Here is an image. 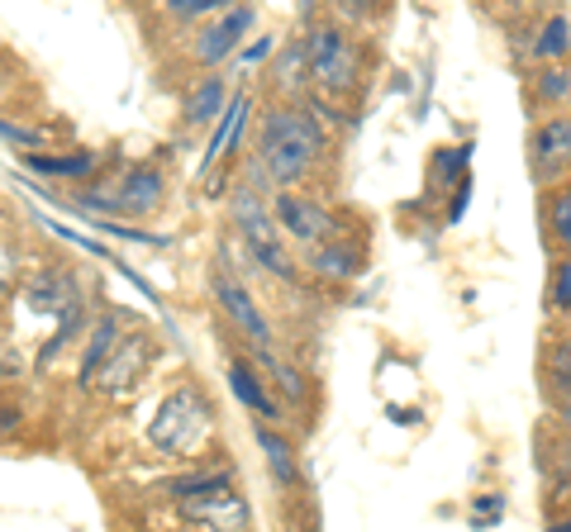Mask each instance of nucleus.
I'll return each instance as SVG.
<instances>
[{
	"label": "nucleus",
	"instance_id": "obj_12",
	"mask_svg": "<svg viewBox=\"0 0 571 532\" xmlns=\"http://www.w3.org/2000/svg\"><path fill=\"white\" fill-rule=\"evenodd\" d=\"M115 347H120V319H101L91 333V343H86V357H82V371H76V380L91 385V376L101 371L110 357H115Z\"/></svg>",
	"mask_w": 571,
	"mask_h": 532
},
{
	"label": "nucleus",
	"instance_id": "obj_6",
	"mask_svg": "<svg viewBox=\"0 0 571 532\" xmlns=\"http://www.w3.org/2000/svg\"><path fill=\"white\" fill-rule=\"evenodd\" d=\"M252 20H258L252 6H233V10L219 14V20H210V29L196 39V62H225L238 48V39L252 29Z\"/></svg>",
	"mask_w": 571,
	"mask_h": 532
},
{
	"label": "nucleus",
	"instance_id": "obj_17",
	"mask_svg": "<svg viewBox=\"0 0 571 532\" xmlns=\"http://www.w3.org/2000/svg\"><path fill=\"white\" fill-rule=\"evenodd\" d=\"M219 490H229V471H196V476H181V480H172L167 494L172 499H205V494H219Z\"/></svg>",
	"mask_w": 571,
	"mask_h": 532
},
{
	"label": "nucleus",
	"instance_id": "obj_22",
	"mask_svg": "<svg viewBox=\"0 0 571 532\" xmlns=\"http://www.w3.org/2000/svg\"><path fill=\"white\" fill-rule=\"evenodd\" d=\"M548 371H552V385H558L562 395H571V343H558V347H552Z\"/></svg>",
	"mask_w": 571,
	"mask_h": 532
},
{
	"label": "nucleus",
	"instance_id": "obj_1",
	"mask_svg": "<svg viewBox=\"0 0 571 532\" xmlns=\"http://www.w3.org/2000/svg\"><path fill=\"white\" fill-rule=\"evenodd\" d=\"M320 153H324V128L314 124L310 115H295V109H272V115L262 119L258 157H262L267 176H272L281 190L295 186Z\"/></svg>",
	"mask_w": 571,
	"mask_h": 532
},
{
	"label": "nucleus",
	"instance_id": "obj_23",
	"mask_svg": "<svg viewBox=\"0 0 571 532\" xmlns=\"http://www.w3.org/2000/svg\"><path fill=\"white\" fill-rule=\"evenodd\" d=\"M538 95H543V101H567V95H571V76L562 67H548L543 76H538Z\"/></svg>",
	"mask_w": 571,
	"mask_h": 532
},
{
	"label": "nucleus",
	"instance_id": "obj_16",
	"mask_svg": "<svg viewBox=\"0 0 571 532\" xmlns=\"http://www.w3.org/2000/svg\"><path fill=\"white\" fill-rule=\"evenodd\" d=\"M258 447L267 451V466H272V480H277V486H291V480H295V457H291V447H286L281 432L258 428Z\"/></svg>",
	"mask_w": 571,
	"mask_h": 532
},
{
	"label": "nucleus",
	"instance_id": "obj_14",
	"mask_svg": "<svg viewBox=\"0 0 571 532\" xmlns=\"http://www.w3.org/2000/svg\"><path fill=\"white\" fill-rule=\"evenodd\" d=\"M567 157H571V119H548L533 134V163L552 167V163H567Z\"/></svg>",
	"mask_w": 571,
	"mask_h": 532
},
{
	"label": "nucleus",
	"instance_id": "obj_13",
	"mask_svg": "<svg viewBox=\"0 0 571 532\" xmlns=\"http://www.w3.org/2000/svg\"><path fill=\"white\" fill-rule=\"evenodd\" d=\"M229 385H233V399H238V405H248L252 414H262V418H277V399L262 390V380L252 376L243 362H229Z\"/></svg>",
	"mask_w": 571,
	"mask_h": 532
},
{
	"label": "nucleus",
	"instance_id": "obj_4",
	"mask_svg": "<svg viewBox=\"0 0 571 532\" xmlns=\"http://www.w3.org/2000/svg\"><path fill=\"white\" fill-rule=\"evenodd\" d=\"M233 223H238V238H243L248 257L272 271V277H291V257H286V238L277 233V223L267 219V209L258 205V196L238 190L233 196Z\"/></svg>",
	"mask_w": 571,
	"mask_h": 532
},
{
	"label": "nucleus",
	"instance_id": "obj_18",
	"mask_svg": "<svg viewBox=\"0 0 571 532\" xmlns=\"http://www.w3.org/2000/svg\"><path fill=\"white\" fill-rule=\"evenodd\" d=\"M571 48V24H567V14H552V20L538 29V43H533V53L543 58V62H552V58H562Z\"/></svg>",
	"mask_w": 571,
	"mask_h": 532
},
{
	"label": "nucleus",
	"instance_id": "obj_21",
	"mask_svg": "<svg viewBox=\"0 0 571 532\" xmlns=\"http://www.w3.org/2000/svg\"><path fill=\"white\" fill-rule=\"evenodd\" d=\"M314 267L329 271V277H353V271H357V257L343 252V248H324V252H314Z\"/></svg>",
	"mask_w": 571,
	"mask_h": 532
},
{
	"label": "nucleus",
	"instance_id": "obj_31",
	"mask_svg": "<svg viewBox=\"0 0 571 532\" xmlns=\"http://www.w3.org/2000/svg\"><path fill=\"white\" fill-rule=\"evenodd\" d=\"M272 48H277V39H258V43H252V48H243V62H248V67H252V62H262L267 53H272Z\"/></svg>",
	"mask_w": 571,
	"mask_h": 532
},
{
	"label": "nucleus",
	"instance_id": "obj_29",
	"mask_svg": "<svg viewBox=\"0 0 571 532\" xmlns=\"http://www.w3.org/2000/svg\"><path fill=\"white\" fill-rule=\"evenodd\" d=\"M552 310H571V262L558 267V277H552Z\"/></svg>",
	"mask_w": 571,
	"mask_h": 532
},
{
	"label": "nucleus",
	"instance_id": "obj_3",
	"mask_svg": "<svg viewBox=\"0 0 571 532\" xmlns=\"http://www.w3.org/2000/svg\"><path fill=\"white\" fill-rule=\"evenodd\" d=\"M305 72H310V82H320L324 91H347L357 82V48L347 43V34L343 29H333V24L310 29Z\"/></svg>",
	"mask_w": 571,
	"mask_h": 532
},
{
	"label": "nucleus",
	"instance_id": "obj_34",
	"mask_svg": "<svg viewBox=\"0 0 571 532\" xmlns=\"http://www.w3.org/2000/svg\"><path fill=\"white\" fill-rule=\"evenodd\" d=\"M567 424H571V399H567Z\"/></svg>",
	"mask_w": 571,
	"mask_h": 532
},
{
	"label": "nucleus",
	"instance_id": "obj_2",
	"mask_svg": "<svg viewBox=\"0 0 571 532\" xmlns=\"http://www.w3.org/2000/svg\"><path fill=\"white\" fill-rule=\"evenodd\" d=\"M205 432H210V409H205V399L196 390H177L163 409H157V424H153L157 451L186 457V451H196V442Z\"/></svg>",
	"mask_w": 571,
	"mask_h": 532
},
{
	"label": "nucleus",
	"instance_id": "obj_26",
	"mask_svg": "<svg viewBox=\"0 0 571 532\" xmlns=\"http://www.w3.org/2000/svg\"><path fill=\"white\" fill-rule=\"evenodd\" d=\"M0 134H6V143H10V148H39V143H43V134H39V128H29V124H14V119H6V124H0Z\"/></svg>",
	"mask_w": 571,
	"mask_h": 532
},
{
	"label": "nucleus",
	"instance_id": "obj_30",
	"mask_svg": "<svg viewBox=\"0 0 571 532\" xmlns=\"http://www.w3.org/2000/svg\"><path fill=\"white\" fill-rule=\"evenodd\" d=\"M500 509H505V504H500V494H486V504H481V513H471V523H476V528L496 523V519H500Z\"/></svg>",
	"mask_w": 571,
	"mask_h": 532
},
{
	"label": "nucleus",
	"instance_id": "obj_32",
	"mask_svg": "<svg viewBox=\"0 0 571 532\" xmlns=\"http://www.w3.org/2000/svg\"><path fill=\"white\" fill-rule=\"evenodd\" d=\"M467 200H471V181H463V186H457V200H453V209H448V219H453V223L467 215Z\"/></svg>",
	"mask_w": 571,
	"mask_h": 532
},
{
	"label": "nucleus",
	"instance_id": "obj_25",
	"mask_svg": "<svg viewBox=\"0 0 571 532\" xmlns=\"http://www.w3.org/2000/svg\"><path fill=\"white\" fill-rule=\"evenodd\" d=\"M467 157H471V148H443L438 153V181H457V176L467 171Z\"/></svg>",
	"mask_w": 571,
	"mask_h": 532
},
{
	"label": "nucleus",
	"instance_id": "obj_10",
	"mask_svg": "<svg viewBox=\"0 0 571 532\" xmlns=\"http://www.w3.org/2000/svg\"><path fill=\"white\" fill-rule=\"evenodd\" d=\"M233 95L225 91V82L219 76H210V82H196V91L186 95V124H219L225 119V109H229Z\"/></svg>",
	"mask_w": 571,
	"mask_h": 532
},
{
	"label": "nucleus",
	"instance_id": "obj_9",
	"mask_svg": "<svg viewBox=\"0 0 571 532\" xmlns=\"http://www.w3.org/2000/svg\"><path fill=\"white\" fill-rule=\"evenodd\" d=\"M163 196H167L163 171H153V167H134L129 176H124V186H120L115 205L124 209V215H143V209H157V200H163Z\"/></svg>",
	"mask_w": 571,
	"mask_h": 532
},
{
	"label": "nucleus",
	"instance_id": "obj_28",
	"mask_svg": "<svg viewBox=\"0 0 571 532\" xmlns=\"http://www.w3.org/2000/svg\"><path fill=\"white\" fill-rule=\"evenodd\" d=\"M262 362H267V366H272V371H277V380L286 385V390H291V399H300V395H305V385H300V371H291V366H286V362H277V357H272V352H262Z\"/></svg>",
	"mask_w": 571,
	"mask_h": 532
},
{
	"label": "nucleus",
	"instance_id": "obj_33",
	"mask_svg": "<svg viewBox=\"0 0 571 532\" xmlns=\"http://www.w3.org/2000/svg\"><path fill=\"white\" fill-rule=\"evenodd\" d=\"M548 532H571V519H562V523H552Z\"/></svg>",
	"mask_w": 571,
	"mask_h": 532
},
{
	"label": "nucleus",
	"instance_id": "obj_7",
	"mask_svg": "<svg viewBox=\"0 0 571 532\" xmlns=\"http://www.w3.org/2000/svg\"><path fill=\"white\" fill-rule=\"evenodd\" d=\"M277 223L291 238H300V243H320V238L333 229V219L324 215V205H314L305 196H277Z\"/></svg>",
	"mask_w": 571,
	"mask_h": 532
},
{
	"label": "nucleus",
	"instance_id": "obj_20",
	"mask_svg": "<svg viewBox=\"0 0 571 532\" xmlns=\"http://www.w3.org/2000/svg\"><path fill=\"white\" fill-rule=\"evenodd\" d=\"M91 219V215H86ZM95 223V233H110V238H120V243H143V248H167V238L163 233H148V229H134V223H115V219H91Z\"/></svg>",
	"mask_w": 571,
	"mask_h": 532
},
{
	"label": "nucleus",
	"instance_id": "obj_5",
	"mask_svg": "<svg viewBox=\"0 0 571 532\" xmlns=\"http://www.w3.org/2000/svg\"><path fill=\"white\" fill-rule=\"evenodd\" d=\"M215 300L219 310H225L238 328H243L252 343H258V352H272V328H267V319L258 314V304H252V295L243 285H238L229 271H215Z\"/></svg>",
	"mask_w": 571,
	"mask_h": 532
},
{
	"label": "nucleus",
	"instance_id": "obj_27",
	"mask_svg": "<svg viewBox=\"0 0 571 532\" xmlns=\"http://www.w3.org/2000/svg\"><path fill=\"white\" fill-rule=\"evenodd\" d=\"M167 10L181 14V20H196V14H225L219 0H167Z\"/></svg>",
	"mask_w": 571,
	"mask_h": 532
},
{
	"label": "nucleus",
	"instance_id": "obj_11",
	"mask_svg": "<svg viewBox=\"0 0 571 532\" xmlns=\"http://www.w3.org/2000/svg\"><path fill=\"white\" fill-rule=\"evenodd\" d=\"M143 347H148V343H143V337H120L115 357L105 362V371H101V376H95V385H101V390H120V385L129 380L134 371L143 366Z\"/></svg>",
	"mask_w": 571,
	"mask_h": 532
},
{
	"label": "nucleus",
	"instance_id": "obj_15",
	"mask_svg": "<svg viewBox=\"0 0 571 532\" xmlns=\"http://www.w3.org/2000/svg\"><path fill=\"white\" fill-rule=\"evenodd\" d=\"M243 119H248V95H233L229 109H225V119H219V124H215V134H210V148H205V167H210L215 157L225 153L229 143L238 138V128H243Z\"/></svg>",
	"mask_w": 571,
	"mask_h": 532
},
{
	"label": "nucleus",
	"instance_id": "obj_24",
	"mask_svg": "<svg viewBox=\"0 0 571 532\" xmlns=\"http://www.w3.org/2000/svg\"><path fill=\"white\" fill-rule=\"evenodd\" d=\"M552 233H558L562 243L571 248V186L558 190V200H552Z\"/></svg>",
	"mask_w": 571,
	"mask_h": 532
},
{
	"label": "nucleus",
	"instance_id": "obj_19",
	"mask_svg": "<svg viewBox=\"0 0 571 532\" xmlns=\"http://www.w3.org/2000/svg\"><path fill=\"white\" fill-rule=\"evenodd\" d=\"M29 167L43 176H86L95 171V153H72V157H29Z\"/></svg>",
	"mask_w": 571,
	"mask_h": 532
},
{
	"label": "nucleus",
	"instance_id": "obj_8",
	"mask_svg": "<svg viewBox=\"0 0 571 532\" xmlns=\"http://www.w3.org/2000/svg\"><path fill=\"white\" fill-rule=\"evenodd\" d=\"M181 513L190 523H210L215 532H238V528H248V504L238 499L233 490H219V494H205V499H186Z\"/></svg>",
	"mask_w": 571,
	"mask_h": 532
}]
</instances>
